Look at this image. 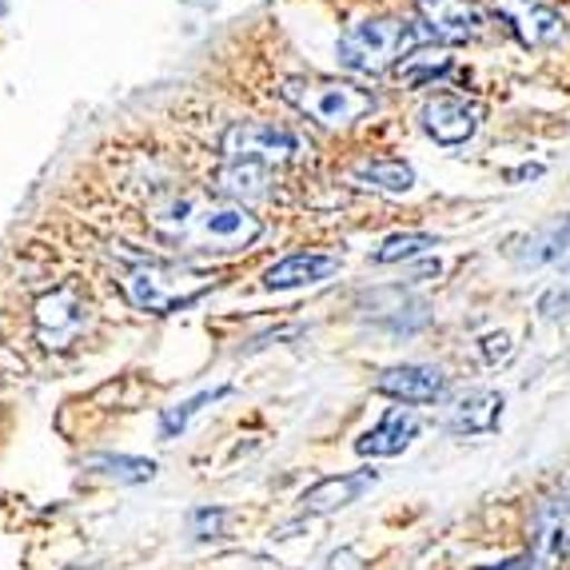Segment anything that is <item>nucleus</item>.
Masks as SVG:
<instances>
[{
  "mask_svg": "<svg viewBox=\"0 0 570 570\" xmlns=\"http://www.w3.org/2000/svg\"><path fill=\"white\" fill-rule=\"evenodd\" d=\"M148 224L164 244L184 247V252H208V256L244 252L264 232L259 216L219 196H171L148 212Z\"/></svg>",
  "mask_w": 570,
  "mask_h": 570,
  "instance_id": "f257e3e1",
  "label": "nucleus"
},
{
  "mask_svg": "<svg viewBox=\"0 0 570 570\" xmlns=\"http://www.w3.org/2000/svg\"><path fill=\"white\" fill-rule=\"evenodd\" d=\"M428 37V29H415L403 17H367L343 32L335 57L355 77H383L391 68H400Z\"/></svg>",
  "mask_w": 570,
  "mask_h": 570,
  "instance_id": "f03ea898",
  "label": "nucleus"
},
{
  "mask_svg": "<svg viewBox=\"0 0 570 570\" xmlns=\"http://www.w3.org/2000/svg\"><path fill=\"white\" fill-rule=\"evenodd\" d=\"M219 276L200 272V267L176 264V259H132V267L124 272V292L132 299V307L148 315H171L191 307L196 299L212 292Z\"/></svg>",
  "mask_w": 570,
  "mask_h": 570,
  "instance_id": "7ed1b4c3",
  "label": "nucleus"
},
{
  "mask_svg": "<svg viewBox=\"0 0 570 570\" xmlns=\"http://www.w3.org/2000/svg\"><path fill=\"white\" fill-rule=\"evenodd\" d=\"M279 96L295 112H304L307 120L324 124V128H347L375 108V96L347 80H284Z\"/></svg>",
  "mask_w": 570,
  "mask_h": 570,
  "instance_id": "20e7f679",
  "label": "nucleus"
},
{
  "mask_svg": "<svg viewBox=\"0 0 570 570\" xmlns=\"http://www.w3.org/2000/svg\"><path fill=\"white\" fill-rule=\"evenodd\" d=\"M307 153L304 136H295L292 128L267 120H244L232 124L224 132V156L228 164H259V168H279V164H295Z\"/></svg>",
  "mask_w": 570,
  "mask_h": 570,
  "instance_id": "39448f33",
  "label": "nucleus"
},
{
  "mask_svg": "<svg viewBox=\"0 0 570 570\" xmlns=\"http://www.w3.org/2000/svg\"><path fill=\"white\" fill-rule=\"evenodd\" d=\"M494 17L523 48H559L570 37L567 17L542 0H494Z\"/></svg>",
  "mask_w": 570,
  "mask_h": 570,
  "instance_id": "423d86ee",
  "label": "nucleus"
},
{
  "mask_svg": "<svg viewBox=\"0 0 570 570\" xmlns=\"http://www.w3.org/2000/svg\"><path fill=\"white\" fill-rule=\"evenodd\" d=\"M479 120H483V108L459 92L428 96V100H423V112H419L423 132L435 144H443V148H459V144L471 140V136L479 132Z\"/></svg>",
  "mask_w": 570,
  "mask_h": 570,
  "instance_id": "0eeeda50",
  "label": "nucleus"
},
{
  "mask_svg": "<svg viewBox=\"0 0 570 570\" xmlns=\"http://www.w3.org/2000/svg\"><path fill=\"white\" fill-rule=\"evenodd\" d=\"M451 380L431 363H400L375 375V391L387 400L403 403V407H423V403H439L448 395Z\"/></svg>",
  "mask_w": 570,
  "mask_h": 570,
  "instance_id": "6e6552de",
  "label": "nucleus"
},
{
  "mask_svg": "<svg viewBox=\"0 0 570 570\" xmlns=\"http://www.w3.org/2000/svg\"><path fill=\"white\" fill-rule=\"evenodd\" d=\"M92 320L88 299H80L77 292H52L37 304V335L45 347H68Z\"/></svg>",
  "mask_w": 570,
  "mask_h": 570,
  "instance_id": "1a4fd4ad",
  "label": "nucleus"
},
{
  "mask_svg": "<svg viewBox=\"0 0 570 570\" xmlns=\"http://www.w3.org/2000/svg\"><path fill=\"white\" fill-rule=\"evenodd\" d=\"M423 24L443 45H471L487 32V17L475 0H419Z\"/></svg>",
  "mask_w": 570,
  "mask_h": 570,
  "instance_id": "9d476101",
  "label": "nucleus"
},
{
  "mask_svg": "<svg viewBox=\"0 0 570 570\" xmlns=\"http://www.w3.org/2000/svg\"><path fill=\"white\" fill-rule=\"evenodd\" d=\"M514 264L523 272H567L570 267V216L534 228L514 247Z\"/></svg>",
  "mask_w": 570,
  "mask_h": 570,
  "instance_id": "9b49d317",
  "label": "nucleus"
},
{
  "mask_svg": "<svg viewBox=\"0 0 570 570\" xmlns=\"http://www.w3.org/2000/svg\"><path fill=\"white\" fill-rule=\"evenodd\" d=\"M340 256L332 252H292V256L276 259V264L264 272V287L272 292H292V287H312L324 284L340 272Z\"/></svg>",
  "mask_w": 570,
  "mask_h": 570,
  "instance_id": "f8f14e48",
  "label": "nucleus"
},
{
  "mask_svg": "<svg viewBox=\"0 0 570 570\" xmlns=\"http://www.w3.org/2000/svg\"><path fill=\"white\" fill-rule=\"evenodd\" d=\"M415 439H419L415 407H391L387 415L355 443V451H360V455H371V459H391V455H403Z\"/></svg>",
  "mask_w": 570,
  "mask_h": 570,
  "instance_id": "ddd939ff",
  "label": "nucleus"
},
{
  "mask_svg": "<svg viewBox=\"0 0 570 570\" xmlns=\"http://www.w3.org/2000/svg\"><path fill=\"white\" fill-rule=\"evenodd\" d=\"M380 483V471H355V475H332L324 483H315L304 494V511L307 514H335L343 507L360 503L371 487Z\"/></svg>",
  "mask_w": 570,
  "mask_h": 570,
  "instance_id": "4468645a",
  "label": "nucleus"
},
{
  "mask_svg": "<svg viewBox=\"0 0 570 570\" xmlns=\"http://www.w3.org/2000/svg\"><path fill=\"white\" fill-rule=\"evenodd\" d=\"M503 419V395L499 391H466L463 400L448 411L451 435H487Z\"/></svg>",
  "mask_w": 570,
  "mask_h": 570,
  "instance_id": "2eb2a0df",
  "label": "nucleus"
},
{
  "mask_svg": "<svg viewBox=\"0 0 570 570\" xmlns=\"http://www.w3.org/2000/svg\"><path fill=\"white\" fill-rule=\"evenodd\" d=\"M352 180L360 188L383 191V196H403V191L415 188V168L403 160H363L355 164Z\"/></svg>",
  "mask_w": 570,
  "mask_h": 570,
  "instance_id": "dca6fc26",
  "label": "nucleus"
},
{
  "mask_svg": "<svg viewBox=\"0 0 570 570\" xmlns=\"http://www.w3.org/2000/svg\"><path fill=\"white\" fill-rule=\"evenodd\" d=\"M534 534H539V551L547 559L570 551V499H551L542 503L539 519H534Z\"/></svg>",
  "mask_w": 570,
  "mask_h": 570,
  "instance_id": "f3484780",
  "label": "nucleus"
},
{
  "mask_svg": "<svg viewBox=\"0 0 570 570\" xmlns=\"http://www.w3.org/2000/svg\"><path fill=\"white\" fill-rule=\"evenodd\" d=\"M395 72H400V80L407 88H431L451 72V57L448 48H415Z\"/></svg>",
  "mask_w": 570,
  "mask_h": 570,
  "instance_id": "a211bd4d",
  "label": "nucleus"
},
{
  "mask_svg": "<svg viewBox=\"0 0 570 570\" xmlns=\"http://www.w3.org/2000/svg\"><path fill=\"white\" fill-rule=\"evenodd\" d=\"M431 247H439V239L431 232H395L371 252V259L375 264H407L415 256H428Z\"/></svg>",
  "mask_w": 570,
  "mask_h": 570,
  "instance_id": "6ab92c4d",
  "label": "nucleus"
},
{
  "mask_svg": "<svg viewBox=\"0 0 570 570\" xmlns=\"http://www.w3.org/2000/svg\"><path fill=\"white\" fill-rule=\"evenodd\" d=\"M219 188L228 196H244V200H264L267 196V168L259 164H228L219 171Z\"/></svg>",
  "mask_w": 570,
  "mask_h": 570,
  "instance_id": "aec40b11",
  "label": "nucleus"
},
{
  "mask_svg": "<svg viewBox=\"0 0 570 570\" xmlns=\"http://www.w3.org/2000/svg\"><path fill=\"white\" fill-rule=\"evenodd\" d=\"M92 466L105 471L108 479H116V483H148V479H156L153 459H136V455H100Z\"/></svg>",
  "mask_w": 570,
  "mask_h": 570,
  "instance_id": "412c9836",
  "label": "nucleus"
},
{
  "mask_svg": "<svg viewBox=\"0 0 570 570\" xmlns=\"http://www.w3.org/2000/svg\"><path fill=\"white\" fill-rule=\"evenodd\" d=\"M232 387H216V391H200L196 400H184V403H176V407H168L160 415V439H176L184 428H188V419L196 415V411H204V403H216V400H224Z\"/></svg>",
  "mask_w": 570,
  "mask_h": 570,
  "instance_id": "4be33fe9",
  "label": "nucleus"
},
{
  "mask_svg": "<svg viewBox=\"0 0 570 570\" xmlns=\"http://www.w3.org/2000/svg\"><path fill=\"white\" fill-rule=\"evenodd\" d=\"M224 519H228V511L204 507V511L191 514V531H196V539H219L224 534Z\"/></svg>",
  "mask_w": 570,
  "mask_h": 570,
  "instance_id": "5701e85b",
  "label": "nucleus"
},
{
  "mask_svg": "<svg viewBox=\"0 0 570 570\" xmlns=\"http://www.w3.org/2000/svg\"><path fill=\"white\" fill-rule=\"evenodd\" d=\"M479 352H483L491 363H499V360H511L514 343H511V335H507V332H494V335H483V340H479Z\"/></svg>",
  "mask_w": 570,
  "mask_h": 570,
  "instance_id": "b1692460",
  "label": "nucleus"
},
{
  "mask_svg": "<svg viewBox=\"0 0 570 570\" xmlns=\"http://www.w3.org/2000/svg\"><path fill=\"white\" fill-rule=\"evenodd\" d=\"M542 171H547V168H542V164H519V168H507V171H503V180H507V184H523V180H539Z\"/></svg>",
  "mask_w": 570,
  "mask_h": 570,
  "instance_id": "393cba45",
  "label": "nucleus"
},
{
  "mask_svg": "<svg viewBox=\"0 0 570 570\" xmlns=\"http://www.w3.org/2000/svg\"><path fill=\"white\" fill-rule=\"evenodd\" d=\"M483 570H542L539 554H519V559H507L499 567H483Z\"/></svg>",
  "mask_w": 570,
  "mask_h": 570,
  "instance_id": "a878e982",
  "label": "nucleus"
},
{
  "mask_svg": "<svg viewBox=\"0 0 570 570\" xmlns=\"http://www.w3.org/2000/svg\"><path fill=\"white\" fill-rule=\"evenodd\" d=\"M567 554H570V551H567Z\"/></svg>",
  "mask_w": 570,
  "mask_h": 570,
  "instance_id": "bb28decb",
  "label": "nucleus"
}]
</instances>
